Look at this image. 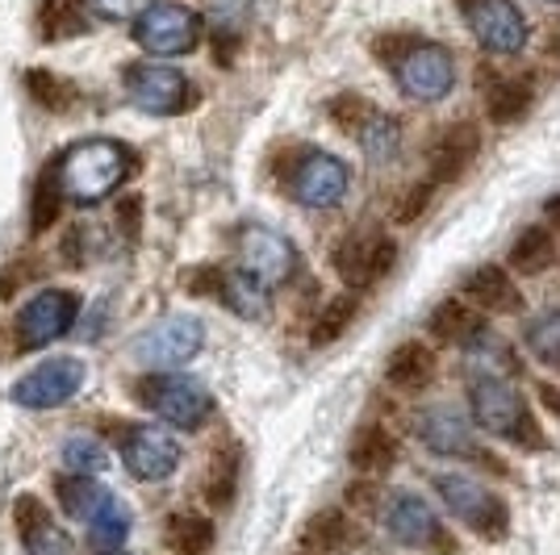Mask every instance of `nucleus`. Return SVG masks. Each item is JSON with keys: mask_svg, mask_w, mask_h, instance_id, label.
<instances>
[{"mask_svg": "<svg viewBox=\"0 0 560 555\" xmlns=\"http://www.w3.org/2000/svg\"><path fill=\"white\" fill-rule=\"evenodd\" d=\"M539 401H544V410H548V414L560 417V389H552V385H539Z\"/></svg>", "mask_w": 560, "mask_h": 555, "instance_id": "obj_43", "label": "nucleus"}, {"mask_svg": "<svg viewBox=\"0 0 560 555\" xmlns=\"http://www.w3.org/2000/svg\"><path fill=\"white\" fill-rule=\"evenodd\" d=\"M121 463L135 481H167L180 468V442L160 426H135L121 439Z\"/></svg>", "mask_w": 560, "mask_h": 555, "instance_id": "obj_15", "label": "nucleus"}, {"mask_svg": "<svg viewBox=\"0 0 560 555\" xmlns=\"http://www.w3.org/2000/svg\"><path fill=\"white\" fill-rule=\"evenodd\" d=\"M364 114H369V105H364L360 96L348 93V96H335V101H330V117H335L343 130H355V126L364 121Z\"/></svg>", "mask_w": 560, "mask_h": 555, "instance_id": "obj_40", "label": "nucleus"}, {"mask_svg": "<svg viewBox=\"0 0 560 555\" xmlns=\"http://www.w3.org/2000/svg\"><path fill=\"white\" fill-rule=\"evenodd\" d=\"M427 330H431L440 343H468V339L481 330V314L468 302H460V297H447V302L435 305Z\"/></svg>", "mask_w": 560, "mask_h": 555, "instance_id": "obj_26", "label": "nucleus"}, {"mask_svg": "<svg viewBox=\"0 0 560 555\" xmlns=\"http://www.w3.org/2000/svg\"><path fill=\"white\" fill-rule=\"evenodd\" d=\"M465 302L472 309H486V314H518L523 309V297L514 288L511 272L498 263H486L465 280Z\"/></svg>", "mask_w": 560, "mask_h": 555, "instance_id": "obj_20", "label": "nucleus"}, {"mask_svg": "<svg viewBox=\"0 0 560 555\" xmlns=\"http://www.w3.org/2000/svg\"><path fill=\"white\" fill-rule=\"evenodd\" d=\"M59 506L68 509V518H80V522H89L93 518V509L109 497V488H101L93 476H59Z\"/></svg>", "mask_w": 560, "mask_h": 555, "instance_id": "obj_32", "label": "nucleus"}, {"mask_svg": "<svg viewBox=\"0 0 560 555\" xmlns=\"http://www.w3.org/2000/svg\"><path fill=\"white\" fill-rule=\"evenodd\" d=\"M376 497H381V488H376L373 481H355V485L348 488V506L351 509H364V513H373V509L381 506Z\"/></svg>", "mask_w": 560, "mask_h": 555, "instance_id": "obj_42", "label": "nucleus"}, {"mask_svg": "<svg viewBox=\"0 0 560 555\" xmlns=\"http://www.w3.org/2000/svg\"><path fill=\"white\" fill-rule=\"evenodd\" d=\"M548 4H560V0H548Z\"/></svg>", "mask_w": 560, "mask_h": 555, "instance_id": "obj_45", "label": "nucleus"}, {"mask_svg": "<svg viewBox=\"0 0 560 555\" xmlns=\"http://www.w3.org/2000/svg\"><path fill=\"white\" fill-rule=\"evenodd\" d=\"M435 488H440L444 506L465 527H472V531L486 534V539H502V531H506V506L493 497L490 488H481L472 476H460V472H440Z\"/></svg>", "mask_w": 560, "mask_h": 555, "instance_id": "obj_7", "label": "nucleus"}, {"mask_svg": "<svg viewBox=\"0 0 560 555\" xmlns=\"http://www.w3.org/2000/svg\"><path fill=\"white\" fill-rule=\"evenodd\" d=\"M13 518H18V531L25 539V552L30 555H71V539L68 531L55 527L50 509L34 497V493H22L13 501Z\"/></svg>", "mask_w": 560, "mask_h": 555, "instance_id": "obj_19", "label": "nucleus"}, {"mask_svg": "<svg viewBox=\"0 0 560 555\" xmlns=\"http://www.w3.org/2000/svg\"><path fill=\"white\" fill-rule=\"evenodd\" d=\"M544 213H548V222L560 231V197H557V201H548V205H544Z\"/></svg>", "mask_w": 560, "mask_h": 555, "instance_id": "obj_44", "label": "nucleus"}, {"mask_svg": "<svg viewBox=\"0 0 560 555\" xmlns=\"http://www.w3.org/2000/svg\"><path fill=\"white\" fill-rule=\"evenodd\" d=\"M84 364L71 359V355H59V359H47L34 371H25L22 380L13 385V401L25 405V410H55L84 389Z\"/></svg>", "mask_w": 560, "mask_h": 555, "instance_id": "obj_11", "label": "nucleus"}, {"mask_svg": "<svg viewBox=\"0 0 560 555\" xmlns=\"http://www.w3.org/2000/svg\"><path fill=\"white\" fill-rule=\"evenodd\" d=\"M415 435H419L435 456H477L472 439V422L456 405H427L415 417Z\"/></svg>", "mask_w": 560, "mask_h": 555, "instance_id": "obj_16", "label": "nucleus"}, {"mask_svg": "<svg viewBox=\"0 0 560 555\" xmlns=\"http://www.w3.org/2000/svg\"><path fill=\"white\" fill-rule=\"evenodd\" d=\"M25 88H30V96H34V105H43V109H50V114H63V109H71V101H75V88L47 68L30 71V75H25Z\"/></svg>", "mask_w": 560, "mask_h": 555, "instance_id": "obj_34", "label": "nucleus"}, {"mask_svg": "<svg viewBox=\"0 0 560 555\" xmlns=\"http://www.w3.org/2000/svg\"><path fill=\"white\" fill-rule=\"evenodd\" d=\"M126 534H130V513H126V506L109 493V497L93 509V518H89V539H93L96 552H117V547L126 543Z\"/></svg>", "mask_w": 560, "mask_h": 555, "instance_id": "obj_30", "label": "nucleus"}, {"mask_svg": "<svg viewBox=\"0 0 560 555\" xmlns=\"http://www.w3.org/2000/svg\"><path fill=\"white\" fill-rule=\"evenodd\" d=\"M126 88H130V101L151 117H176L192 105V84L185 80V71L164 68V63L130 68L126 71Z\"/></svg>", "mask_w": 560, "mask_h": 555, "instance_id": "obj_9", "label": "nucleus"}, {"mask_svg": "<svg viewBox=\"0 0 560 555\" xmlns=\"http://www.w3.org/2000/svg\"><path fill=\"white\" fill-rule=\"evenodd\" d=\"M75 293H59V288H47L38 297H30L25 309L18 314V347L22 351H38L55 343L71 322H75Z\"/></svg>", "mask_w": 560, "mask_h": 555, "instance_id": "obj_14", "label": "nucleus"}, {"mask_svg": "<svg viewBox=\"0 0 560 555\" xmlns=\"http://www.w3.org/2000/svg\"><path fill=\"white\" fill-rule=\"evenodd\" d=\"M385 527H389V534H394L397 543H406V547H431V543L444 539L435 509L427 506L422 497H415V493H397L394 501H389Z\"/></svg>", "mask_w": 560, "mask_h": 555, "instance_id": "obj_18", "label": "nucleus"}, {"mask_svg": "<svg viewBox=\"0 0 560 555\" xmlns=\"http://www.w3.org/2000/svg\"><path fill=\"white\" fill-rule=\"evenodd\" d=\"M557 259H560L557 238H552V231H544V226H527L511 247V263L518 276H539V272L557 268Z\"/></svg>", "mask_w": 560, "mask_h": 555, "instance_id": "obj_25", "label": "nucleus"}, {"mask_svg": "<svg viewBox=\"0 0 560 555\" xmlns=\"http://www.w3.org/2000/svg\"><path fill=\"white\" fill-rule=\"evenodd\" d=\"M139 47L147 55H164V59H176V55H188L201 43V17L185 9V4H151L139 17V29H135Z\"/></svg>", "mask_w": 560, "mask_h": 555, "instance_id": "obj_8", "label": "nucleus"}, {"mask_svg": "<svg viewBox=\"0 0 560 555\" xmlns=\"http://www.w3.org/2000/svg\"><path fill=\"white\" fill-rule=\"evenodd\" d=\"M213 297L226 305L231 314L247 318V322H259V318L268 314V288H264L259 280L247 276V272H218Z\"/></svg>", "mask_w": 560, "mask_h": 555, "instance_id": "obj_21", "label": "nucleus"}, {"mask_svg": "<svg viewBox=\"0 0 560 555\" xmlns=\"http://www.w3.org/2000/svg\"><path fill=\"white\" fill-rule=\"evenodd\" d=\"M59 213H63V188H59V176H55V167L38 176V185H34V197H30V231L43 234L50 231L55 222H59Z\"/></svg>", "mask_w": 560, "mask_h": 555, "instance_id": "obj_33", "label": "nucleus"}, {"mask_svg": "<svg viewBox=\"0 0 560 555\" xmlns=\"http://www.w3.org/2000/svg\"><path fill=\"white\" fill-rule=\"evenodd\" d=\"M135 393H139V401L151 414L164 417L167 426H176V430H197L213 410L210 389L201 380H192V376H180V371H155V376L139 380Z\"/></svg>", "mask_w": 560, "mask_h": 555, "instance_id": "obj_4", "label": "nucleus"}, {"mask_svg": "<svg viewBox=\"0 0 560 555\" xmlns=\"http://www.w3.org/2000/svg\"><path fill=\"white\" fill-rule=\"evenodd\" d=\"M348 163L327 155V151H305L302 163L289 176V188L305 209H335L348 197Z\"/></svg>", "mask_w": 560, "mask_h": 555, "instance_id": "obj_13", "label": "nucleus"}, {"mask_svg": "<svg viewBox=\"0 0 560 555\" xmlns=\"http://www.w3.org/2000/svg\"><path fill=\"white\" fill-rule=\"evenodd\" d=\"M481 155V126L472 121H460V126H447L444 134L431 146V185H452L460 180L472 160Z\"/></svg>", "mask_w": 560, "mask_h": 555, "instance_id": "obj_17", "label": "nucleus"}, {"mask_svg": "<svg viewBox=\"0 0 560 555\" xmlns=\"http://www.w3.org/2000/svg\"><path fill=\"white\" fill-rule=\"evenodd\" d=\"M394 259H397V243L389 234L360 231V234H351L348 243L335 251V272L343 276L348 288L360 293V288H373L376 280L394 268Z\"/></svg>", "mask_w": 560, "mask_h": 555, "instance_id": "obj_12", "label": "nucleus"}, {"mask_svg": "<svg viewBox=\"0 0 560 555\" xmlns=\"http://www.w3.org/2000/svg\"><path fill=\"white\" fill-rule=\"evenodd\" d=\"M351 468L364 476H385L397 463V439L385 426H360L351 439Z\"/></svg>", "mask_w": 560, "mask_h": 555, "instance_id": "obj_23", "label": "nucleus"}, {"mask_svg": "<svg viewBox=\"0 0 560 555\" xmlns=\"http://www.w3.org/2000/svg\"><path fill=\"white\" fill-rule=\"evenodd\" d=\"M164 543L172 555H210L213 547V522L206 513H192V509H180L172 513L164 527Z\"/></svg>", "mask_w": 560, "mask_h": 555, "instance_id": "obj_24", "label": "nucleus"}, {"mask_svg": "<svg viewBox=\"0 0 560 555\" xmlns=\"http://www.w3.org/2000/svg\"><path fill=\"white\" fill-rule=\"evenodd\" d=\"M468 397H472V417L481 430L514 439L523 447H539L536 422L527 414V401L518 397L506 376H468Z\"/></svg>", "mask_w": 560, "mask_h": 555, "instance_id": "obj_3", "label": "nucleus"}, {"mask_svg": "<svg viewBox=\"0 0 560 555\" xmlns=\"http://www.w3.org/2000/svg\"><path fill=\"white\" fill-rule=\"evenodd\" d=\"M238 259H243V272L259 280L264 288H277L298 276V247L284 234L264 231V226H247L238 234Z\"/></svg>", "mask_w": 560, "mask_h": 555, "instance_id": "obj_10", "label": "nucleus"}, {"mask_svg": "<svg viewBox=\"0 0 560 555\" xmlns=\"http://www.w3.org/2000/svg\"><path fill=\"white\" fill-rule=\"evenodd\" d=\"M532 101H536V88H532V80H502V84H493L490 93V121L498 126H511L518 117L532 109Z\"/></svg>", "mask_w": 560, "mask_h": 555, "instance_id": "obj_31", "label": "nucleus"}, {"mask_svg": "<svg viewBox=\"0 0 560 555\" xmlns=\"http://www.w3.org/2000/svg\"><path fill=\"white\" fill-rule=\"evenodd\" d=\"M351 318H355V297H335V302L318 314V322H314V330H310V343L314 347H327V343H335L343 330L351 326Z\"/></svg>", "mask_w": 560, "mask_h": 555, "instance_id": "obj_36", "label": "nucleus"}, {"mask_svg": "<svg viewBox=\"0 0 560 555\" xmlns=\"http://www.w3.org/2000/svg\"><path fill=\"white\" fill-rule=\"evenodd\" d=\"M472 38L493 55H518L527 47V17L514 0H460Z\"/></svg>", "mask_w": 560, "mask_h": 555, "instance_id": "obj_6", "label": "nucleus"}, {"mask_svg": "<svg viewBox=\"0 0 560 555\" xmlns=\"http://www.w3.org/2000/svg\"><path fill=\"white\" fill-rule=\"evenodd\" d=\"M431 192H435L431 180L410 188V192H406V201L397 205V222H415V217H422V209H427V201H431Z\"/></svg>", "mask_w": 560, "mask_h": 555, "instance_id": "obj_41", "label": "nucleus"}, {"mask_svg": "<svg viewBox=\"0 0 560 555\" xmlns=\"http://www.w3.org/2000/svg\"><path fill=\"white\" fill-rule=\"evenodd\" d=\"M105 447L89 435H75V439L63 442V468H68L71 476H96V472H105Z\"/></svg>", "mask_w": 560, "mask_h": 555, "instance_id": "obj_35", "label": "nucleus"}, {"mask_svg": "<svg viewBox=\"0 0 560 555\" xmlns=\"http://www.w3.org/2000/svg\"><path fill=\"white\" fill-rule=\"evenodd\" d=\"M302 543L314 555H335L351 547V522L343 509H318L302 531Z\"/></svg>", "mask_w": 560, "mask_h": 555, "instance_id": "obj_27", "label": "nucleus"}, {"mask_svg": "<svg viewBox=\"0 0 560 555\" xmlns=\"http://www.w3.org/2000/svg\"><path fill=\"white\" fill-rule=\"evenodd\" d=\"M130 172H135V151L117 139L75 142L55 167L63 197L75 201V205H93L101 197H109L114 188L126 185Z\"/></svg>", "mask_w": 560, "mask_h": 555, "instance_id": "obj_1", "label": "nucleus"}, {"mask_svg": "<svg viewBox=\"0 0 560 555\" xmlns=\"http://www.w3.org/2000/svg\"><path fill=\"white\" fill-rule=\"evenodd\" d=\"M351 134H355V142L364 146V155L373 163H389L397 155V146H401V126L389 114H376V109H369Z\"/></svg>", "mask_w": 560, "mask_h": 555, "instance_id": "obj_28", "label": "nucleus"}, {"mask_svg": "<svg viewBox=\"0 0 560 555\" xmlns=\"http://www.w3.org/2000/svg\"><path fill=\"white\" fill-rule=\"evenodd\" d=\"M376 55H389V68L397 75V88L415 101H444L456 84V59L444 43H376Z\"/></svg>", "mask_w": 560, "mask_h": 555, "instance_id": "obj_2", "label": "nucleus"}, {"mask_svg": "<svg viewBox=\"0 0 560 555\" xmlns=\"http://www.w3.org/2000/svg\"><path fill=\"white\" fill-rule=\"evenodd\" d=\"M234 493H238V447L222 442L206 468V501L213 509H226L234 501Z\"/></svg>", "mask_w": 560, "mask_h": 555, "instance_id": "obj_29", "label": "nucleus"}, {"mask_svg": "<svg viewBox=\"0 0 560 555\" xmlns=\"http://www.w3.org/2000/svg\"><path fill=\"white\" fill-rule=\"evenodd\" d=\"M431 376H435V355L431 347H422V343H401V347L389 355V364H385V380L401 389V393H419L431 385Z\"/></svg>", "mask_w": 560, "mask_h": 555, "instance_id": "obj_22", "label": "nucleus"}, {"mask_svg": "<svg viewBox=\"0 0 560 555\" xmlns=\"http://www.w3.org/2000/svg\"><path fill=\"white\" fill-rule=\"evenodd\" d=\"M84 4H89V13L101 17V22H135L155 0H84Z\"/></svg>", "mask_w": 560, "mask_h": 555, "instance_id": "obj_39", "label": "nucleus"}, {"mask_svg": "<svg viewBox=\"0 0 560 555\" xmlns=\"http://www.w3.org/2000/svg\"><path fill=\"white\" fill-rule=\"evenodd\" d=\"M527 343H532V351H536L539 359L560 364V309L557 314H548V318H536V322L527 326Z\"/></svg>", "mask_w": 560, "mask_h": 555, "instance_id": "obj_38", "label": "nucleus"}, {"mask_svg": "<svg viewBox=\"0 0 560 555\" xmlns=\"http://www.w3.org/2000/svg\"><path fill=\"white\" fill-rule=\"evenodd\" d=\"M201 343H206V330H201V322L192 314H167V318L151 322L135 339V359L147 364V368L167 371L188 364L201 351Z\"/></svg>", "mask_w": 560, "mask_h": 555, "instance_id": "obj_5", "label": "nucleus"}, {"mask_svg": "<svg viewBox=\"0 0 560 555\" xmlns=\"http://www.w3.org/2000/svg\"><path fill=\"white\" fill-rule=\"evenodd\" d=\"M80 4H84V0H43V34H47L50 43L84 29Z\"/></svg>", "mask_w": 560, "mask_h": 555, "instance_id": "obj_37", "label": "nucleus"}]
</instances>
